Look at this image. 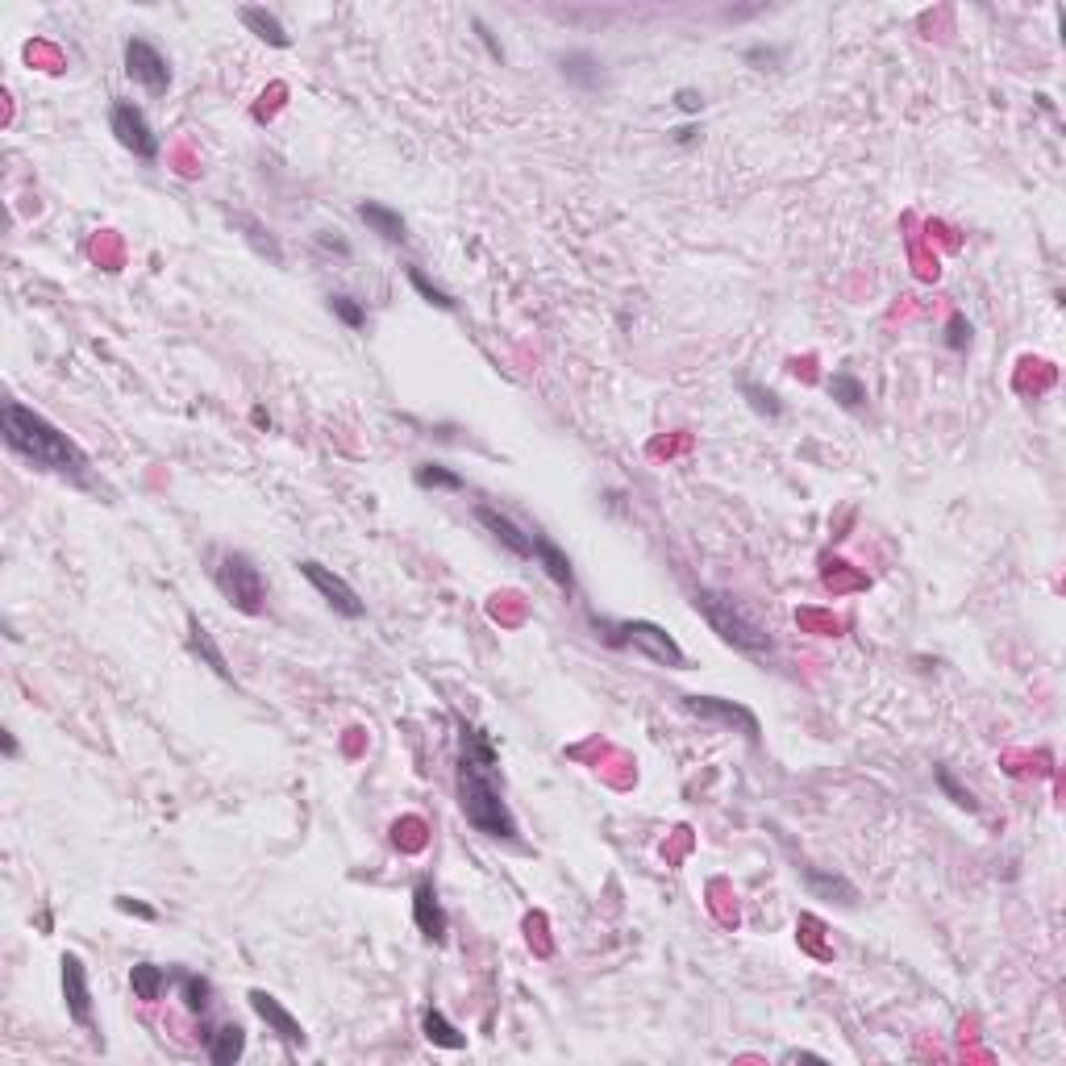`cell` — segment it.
Segmentation results:
<instances>
[{
	"mask_svg": "<svg viewBox=\"0 0 1066 1066\" xmlns=\"http://www.w3.org/2000/svg\"><path fill=\"white\" fill-rule=\"evenodd\" d=\"M217 588H221V596L230 600L238 613H246V617H259L263 613V600H267V588H263V575H259V567L250 563L246 554H238V550H230V554H221V563H217Z\"/></svg>",
	"mask_w": 1066,
	"mask_h": 1066,
	"instance_id": "obj_5",
	"label": "cell"
},
{
	"mask_svg": "<svg viewBox=\"0 0 1066 1066\" xmlns=\"http://www.w3.org/2000/svg\"><path fill=\"white\" fill-rule=\"evenodd\" d=\"M421 1033H425L434 1046H442V1050H467V1037H463L459 1029H454L438 1008H425V1012H421Z\"/></svg>",
	"mask_w": 1066,
	"mask_h": 1066,
	"instance_id": "obj_19",
	"label": "cell"
},
{
	"mask_svg": "<svg viewBox=\"0 0 1066 1066\" xmlns=\"http://www.w3.org/2000/svg\"><path fill=\"white\" fill-rule=\"evenodd\" d=\"M413 921L429 942H442L446 937V912H442V900H438L429 879H417V887H413Z\"/></svg>",
	"mask_w": 1066,
	"mask_h": 1066,
	"instance_id": "obj_13",
	"label": "cell"
},
{
	"mask_svg": "<svg viewBox=\"0 0 1066 1066\" xmlns=\"http://www.w3.org/2000/svg\"><path fill=\"white\" fill-rule=\"evenodd\" d=\"M296 567H300V575L321 592V600H325L329 608H334V613H342V617H350V621H359V617L367 613L363 600H359V592H354L342 575H334L329 567H321L317 558H304V563H296Z\"/></svg>",
	"mask_w": 1066,
	"mask_h": 1066,
	"instance_id": "obj_7",
	"label": "cell"
},
{
	"mask_svg": "<svg viewBox=\"0 0 1066 1066\" xmlns=\"http://www.w3.org/2000/svg\"><path fill=\"white\" fill-rule=\"evenodd\" d=\"M413 479H417V488L463 492V475H459V471H450V467H442V463H421V467L413 471Z\"/></svg>",
	"mask_w": 1066,
	"mask_h": 1066,
	"instance_id": "obj_22",
	"label": "cell"
},
{
	"mask_svg": "<svg viewBox=\"0 0 1066 1066\" xmlns=\"http://www.w3.org/2000/svg\"><path fill=\"white\" fill-rule=\"evenodd\" d=\"M679 109H683V113H700V109H704V96L692 92V88H683V92H679Z\"/></svg>",
	"mask_w": 1066,
	"mask_h": 1066,
	"instance_id": "obj_33",
	"label": "cell"
},
{
	"mask_svg": "<svg viewBox=\"0 0 1066 1066\" xmlns=\"http://www.w3.org/2000/svg\"><path fill=\"white\" fill-rule=\"evenodd\" d=\"M558 67H563V75L579 88H596L600 84V63H596V55H588V50H571V55L558 59Z\"/></svg>",
	"mask_w": 1066,
	"mask_h": 1066,
	"instance_id": "obj_20",
	"label": "cell"
},
{
	"mask_svg": "<svg viewBox=\"0 0 1066 1066\" xmlns=\"http://www.w3.org/2000/svg\"><path fill=\"white\" fill-rule=\"evenodd\" d=\"M829 396L842 404V409H862V400H867V388H862V379H854L850 371H837L829 379Z\"/></svg>",
	"mask_w": 1066,
	"mask_h": 1066,
	"instance_id": "obj_23",
	"label": "cell"
},
{
	"mask_svg": "<svg viewBox=\"0 0 1066 1066\" xmlns=\"http://www.w3.org/2000/svg\"><path fill=\"white\" fill-rule=\"evenodd\" d=\"M675 142L679 146H692L696 142V130H692V125H688V130H675Z\"/></svg>",
	"mask_w": 1066,
	"mask_h": 1066,
	"instance_id": "obj_35",
	"label": "cell"
},
{
	"mask_svg": "<svg viewBox=\"0 0 1066 1066\" xmlns=\"http://www.w3.org/2000/svg\"><path fill=\"white\" fill-rule=\"evenodd\" d=\"M109 130L117 134V142L130 150V155H138V159H155L159 155V138H155L146 113L134 105V100H117L113 113H109Z\"/></svg>",
	"mask_w": 1066,
	"mask_h": 1066,
	"instance_id": "obj_6",
	"label": "cell"
},
{
	"mask_svg": "<svg viewBox=\"0 0 1066 1066\" xmlns=\"http://www.w3.org/2000/svg\"><path fill=\"white\" fill-rule=\"evenodd\" d=\"M238 17H242V25H246V30H250V34H259L267 46H279V50H284V46H292L288 30H284V25H279V17H275V13L259 9V5H246Z\"/></svg>",
	"mask_w": 1066,
	"mask_h": 1066,
	"instance_id": "obj_18",
	"label": "cell"
},
{
	"mask_svg": "<svg viewBox=\"0 0 1066 1066\" xmlns=\"http://www.w3.org/2000/svg\"><path fill=\"white\" fill-rule=\"evenodd\" d=\"M63 1000H67V1012L75 1025H88L92 1021V992H88V967L80 962V954H63Z\"/></svg>",
	"mask_w": 1066,
	"mask_h": 1066,
	"instance_id": "obj_10",
	"label": "cell"
},
{
	"mask_svg": "<svg viewBox=\"0 0 1066 1066\" xmlns=\"http://www.w3.org/2000/svg\"><path fill=\"white\" fill-rule=\"evenodd\" d=\"M696 608L704 613V621L713 625V633H721V642L729 646H738L746 654H767L775 642H771V633L758 625L754 617L742 613V604L733 600V596H721V592H708L700 588L696 592Z\"/></svg>",
	"mask_w": 1066,
	"mask_h": 1066,
	"instance_id": "obj_3",
	"label": "cell"
},
{
	"mask_svg": "<svg viewBox=\"0 0 1066 1066\" xmlns=\"http://www.w3.org/2000/svg\"><path fill=\"white\" fill-rule=\"evenodd\" d=\"M180 987H184V1008L196 1012V1017H205L209 1004H213V983L205 975H180Z\"/></svg>",
	"mask_w": 1066,
	"mask_h": 1066,
	"instance_id": "obj_24",
	"label": "cell"
},
{
	"mask_svg": "<svg viewBox=\"0 0 1066 1066\" xmlns=\"http://www.w3.org/2000/svg\"><path fill=\"white\" fill-rule=\"evenodd\" d=\"M125 75H130L134 84H142L146 92H167L171 88V67L163 59V50L150 46L146 38L125 42Z\"/></svg>",
	"mask_w": 1066,
	"mask_h": 1066,
	"instance_id": "obj_8",
	"label": "cell"
},
{
	"mask_svg": "<svg viewBox=\"0 0 1066 1066\" xmlns=\"http://www.w3.org/2000/svg\"><path fill=\"white\" fill-rule=\"evenodd\" d=\"M529 542H533V558H538V563H542V571H546V575H550V579H554L563 592H575V571H571V558H567L563 550H558V546L546 538V533H529Z\"/></svg>",
	"mask_w": 1066,
	"mask_h": 1066,
	"instance_id": "obj_14",
	"label": "cell"
},
{
	"mask_svg": "<svg viewBox=\"0 0 1066 1066\" xmlns=\"http://www.w3.org/2000/svg\"><path fill=\"white\" fill-rule=\"evenodd\" d=\"M804 879H808V887L812 892H825V896H842V904H858V892L854 887L842 879V875H821V871H804Z\"/></svg>",
	"mask_w": 1066,
	"mask_h": 1066,
	"instance_id": "obj_25",
	"label": "cell"
},
{
	"mask_svg": "<svg viewBox=\"0 0 1066 1066\" xmlns=\"http://www.w3.org/2000/svg\"><path fill=\"white\" fill-rule=\"evenodd\" d=\"M329 313H334L346 329H363V325H367V309H363V304L354 300V296H342V292H338V296H329Z\"/></svg>",
	"mask_w": 1066,
	"mask_h": 1066,
	"instance_id": "obj_27",
	"label": "cell"
},
{
	"mask_svg": "<svg viewBox=\"0 0 1066 1066\" xmlns=\"http://www.w3.org/2000/svg\"><path fill=\"white\" fill-rule=\"evenodd\" d=\"M475 517H479V525H484L492 538L509 550V554H517V558H533V542H529V533L513 521V517H504V513H496L492 504H479L475 509Z\"/></svg>",
	"mask_w": 1066,
	"mask_h": 1066,
	"instance_id": "obj_12",
	"label": "cell"
},
{
	"mask_svg": "<svg viewBox=\"0 0 1066 1066\" xmlns=\"http://www.w3.org/2000/svg\"><path fill=\"white\" fill-rule=\"evenodd\" d=\"M596 629H604V642L608 646H633L638 654H646L650 663L658 667H683L688 658H683L679 642L663 625L654 621H621V625H608V621H596Z\"/></svg>",
	"mask_w": 1066,
	"mask_h": 1066,
	"instance_id": "obj_4",
	"label": "cell"
},
{
	"mask_svg": "<svg viewBox=\"0 0 1066 1066\" xmlns=\"http://www.w3.org/2000/svg\"><path fill=\"white\" fill-rule=\"evenodd\" d=\"M0 429H5V442L21 454V459H30L46 471H59V475H84L88 471V454L75 446L59 425H50L42 413L25 409L21 400H9L5 409H0Z\"/></svg>",
	"mask_w": 1066,
	"mask_h": 1066,
	"instance_id": "obj_1",
	"label": "cell"
},
{
	"mask_svg": "<svg viewBox=\"0 0 1066 1066\" xmlns=\"http://www.w3.org/2000/svg\"><path fill=\"white\" fill-rule=\"evenodd\" d=\"M246 1000H250V1008H255L259 1017L267 1021V1029L284 1037L288 1046H304V1042H309V1037H304V1025H300V1021H296L292 1012H288L284 1004H279L271 992H263V987H255V992H250Z\"/></svg>",
	"mask_w": 1066,
	"mask_h": 1066,
	"instance_id": "obj_11",
	"label": "cell"
},
{
	"mask_svg": "<svg viewBox=\"0 0 1066 1066\" xmlns=\"http://www.w3.org/2000/svg\"><path fill=\"white\" fill-rule=\"evenodd\" d=\"M188 646H192V654L200 658V663H205L217 679H234V671H230V663H225V654H221V646L213 642V633L200 625V617H188Z\"/></svg>",
	"mask_w": 1066,
	"mask_h": 1066,
	"instance_id": "obj_16",
	"label": "cell"
},
{
	"mask_svg": "<svg viewBox=\"0 0 1066 1066\" xmlns=\"http://www.w3.org/2000/svg\"><path fill=\"white\" fill-rule=\"evenodd\" d=\"M496 763L488 758H475V754H459V767H454V788H459V808L463 817L488 837H504V842H513L517 837V821L509 804H504L496 779H492Z\"/></svg>",
	"mask_w": 1066,
	"mask_h": 1066,
	"instance_id": "obj_2",
	"label": "cell"
},
{
	"mask_svg": "<svg viewBox=\"0 0 1066 1066\" xmlns=\"http://www.w3.org/2000/svg\"><path fill=\"white\" fill-rule=\"evenodd\" d=\"M933 779H937V788H942V792H946V796H950V800H954L958 808L975 812V796H971L967 788H958V783H954V775H950L946 767H937V771H933Z\"/></svg>",
	"mask_w": 1066,
	"mask_h": 1066,
	"instance_id": "obj_29",
	"label": "cell"
},
{
	"mask_svg": "<svg viewBox=\"0 0 1066 1066\" xmlns=\"http://www.w3.org/2000/svg\"><path fill=\"white\" fill-rule=\"evenodd\" d=\"M359 221H367V230L379 234L384 242H409V225H404V217L396 209H388V205H379V200H363Z\"/></svg>",
	"mask_w": 1066,
	"mask_h": 1066,
	"instance_id": "obj_15",
	"label": "cell"
},
{
	"mask_svg": "<svg viewBox=\"0 0 1066 1066\" xmlns=\"http://www.w3.org/2000/svg\"><path fill=\"white\" fill-rule=\"evenodd\" d=\"M117 908H121V912H130V917H142V921H155V917H159L155 908L142 904V900H134V896H117Z\"/></svg>",
	"mask_w": 1066,
	"mask_h": 1066,
	"instance_id": "obj_31",
	"label": "cell"
},
{
	"mask_svg": "<svg viewBox=\"0 0 1066 1066\" xmlns=\"http://www.w3.org/2000/svg\"><path fill=\"white\" fill-rule=\"evenodd\" d=\"M130 987H134V996L138 1000H159L163 996V987H167V971L155 967V962H138V967L130 971Z\"/></svg>",
	"mask_w": 1066,
	"mask_h": 1066,
	"instance_id": "obj_21",
	"label": "cell"
},
{
	"mask_svg": "<svg viewBox=\"0 0 1066 1066\" xmlns=\"http://www.w3.org/2000/svg\"><path fill=\"white\" fill-rule=\"evenodd\" d=\"M5 754L17 758V738H13V733H5Z\"/></svg>",
	"mask_w": 1066,
	"mask_h": 1066,
	"instance_id": "obj_36",
	"label": "cell"
},
{
	"mask_svg": "<svg viewBox=\"0 0 1066 1066\" xmlns=\"http://www.w3.org/2000/svg\"><path fill=\"white\" fill-rule=\"evenodd\" d=\"M409 284L417 288V296H421V300H429V304H434V309H446V313L454 309V296H450V292H442V288H438L434 279H429L421 267H409Z\"/></svg>",
	"mask_w": 1066,
	"mask_h": 1066,
	"instance_id": "obj_26",
	"label": "cell"
},
{
	"mask_svg": "<svg viewBox=\"0 0 1066 1066\" xmlns=\"http://www.w3.org/2000/svg\"><path fill=\"white\" fill-rule=\"evenodd\" d=\"M475 34H479V42H484V46H488V55H492L496 63H504V46H500V42L492 38V30H488V25H484V21H479V17H475Z\"/></svg>",
	"mask_w": 1066,
	"mask_h": 1066,
	"instance_id": "obj_32",
	"label": "cell"
},
{
	"mask_svg": "<svg viewBox=\"0 0 1066 1066\" xmlns=\"http://www.w3.org/2000/svg\"><path fill=\"white\" fill-rule=\"evenodd\" d=\"M205 1042H209V1062H213V1066H230V1062H238L242 1050H246V1029H242V1025H221L217 1033L205 1037Z\"/></svg>",
	"mask_w": 1066,
	"mask_h": 1066,
	"instance_id": "obj_17",
	"label": "cell"
},
{
	"mask_svg": "<svg viewBox=\"0 0 1066 1066\" xmlns=\"http://www.w3.org/2000/svg\"><path fill=\"white\" fill-rule=\"evenodd\" d=\"M946 346H950V350H967V346H971V321L962 317V313H954V317L946 321Z\"/></svg>",
	"mask_w": 1066,
	"mask_h": 1066,
	"instance_id": "obj_30",
	"label": "cell"
},
{
	"mask_svg": "<svg viewBox=\"0 0 1066 1066\" xmlns=\"http://www.w3.org/2000/svg\"><path fill=\"white\" fill-rule=\"evenodd\" d=\"M683 708L696 717H708V721H721L729 729H742L750 742H758V717L750 713L746 704H733V700H721V696H683Z\"/></svg>",
	"mask_w": 1066,
	"mask_h": 1066,
	"instance_id": "obj_9",
	"label": "cell"
},
{
	"mask_svg": "<svg viewBox=\"0 0 1066 1066\" xmlns=\"http://www.w3.org/2000/svg\"><path fill=\"white\" fill-rule=\"evenodd\" d=\"M779 59V50H771V46H750L746 50V63H775Z\"/></svg>",
	"mask_w": 1066,
	"mask_h": 1066,
	"instance_id": "obj_34",
	"label": "cell"
},
{
	"mask_svg": "<svg viewBox=\"0 0 1066 1066\" xmlns=\"http://www.w3.org/2000/svg\"><path fill=\"white\" fill-rule=\"evenodd\" d=\"M742 396L750 400V409H754V413H763V417H779V413H783L779 396H775L771 388H763V384H754V379H746V384H742Z\"/></svg>",
	"mask_w": 1066,
	"mask_h": 1066,
	"instance_id": "obj_28",
	"label": "cell"
}]
</instances>
